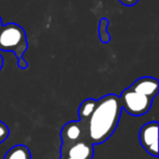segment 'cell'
<instances>
[{
	"label": "cell",
	"mask_w": 159,
	"mask_h": 159,
	"mask_svg": "<svg viewBox=\"0 0 159 159\" xmlns=\"http://www.w3.org/2000/svg\"><path fill=\"white\" fill-rule=\"evenodd\" d=\"M2 66H3V58H2V56L0 55V71H1Z\"/></svg>",
	"instance_id": "obj_14"
},
{
	"label": "cell",
	"mask_w": 159,
	"mask_h": 159,
	"mask_svg": "<svg viewBox=\"0 0 159 159\" xmlns=\"http://www.w3.org/2000/svg\"><path fill=\"white\" fill-rule=\"evenodd\" d=\"M61 146H69L81 141H89L86 123L80 121H70L63 125L60 132Z\"/></svg>",
	"instance_id": "obj_4"
},
{
	"label": "cell",
	"mask_w": 159,
	"mask_h": 159,
	"mask_svg": "<svg viewBox=\"0 0 159 159\" xmlns=\"http://www.w3.org/2000/svg\"><path fill=\"white\" fill-rule=\"evenodd\" d=\"M27 49V38L24 29L16 23H8L0 29V50L13 52L16 59L23 57Z\"/></svg>",
	"instance_id": "obj_2"
},
{
	"label": "cell",
	"mask_w": 159,
	"mask_h": 159,
	"mask_svg": "<svg viewBox=\"0 0 159 159\" xmlns=\"http://www.w3.org/2000/svg\"><path fill=\"white\" fill-rule=\"evenodd\" d=\"M109 27V20L107 18H102L99 21L98 25V33H99V39L102 44H108L111 40V36L108 32Z\"/></svg>",
	"instance_id": "obj_10"
},
{
	"label": "cell",
	"mask_w": 159,
	"mask_h": 159,
	"mask_svg": "<svg viewBox=\"0 0 159 159\" xmlns=\"http://www.w3.org/2000/svg\"><path fill=\"white\" fill-rule=\"evenodd\" d=\"M59 159H74V158H71V157H68V156H60Z\"/></svg>",
	"instance_id": "obj_15"
},
{
	"label": "cell",
	"mask_w": 159,
	"mask_h": 159,
	"mask_svg": "<svg viewBox=\"0 0 159 159\" xmlns=\"http://www.w3.org/2000/svg\"><path fill=\"white\" fill-rule=\"evenodd\" d=\"M120 2L124 6H128V7H132V6L136 5L139 2V0H119Z\"/></svg>",
	"instance_id": "obj_13"
},
{
	"label": "cell",
	"mask_w": 159,
	"mask_h": 159,
	"mask_svg": "<svg viewBox=\"0 0 159 159\" xmlns=\"http://www.w3.org/2000/svg\"><path fill=\"white\" fill-rule=\"evenodd\" d=\"M139 144L149 155L158 157V122L144 124L139 133Z\"/></svg>",
	"instance_id": "obj_5"
},
{
	"label": "cell",
	"mask_w": 159,
	"mask_h": 159,
	"mask_svg": "<svg viewBox=\"0 0 159 159\" xmlns=\"http://www.w3.org/2000/svg\"><path fill=\"white\" fill-rule=\"evenodd\" d=\"M119 100L122 109L125 110L129 115L139 117L149 111L154 99L143 94L131 91L130 89H126L119 96Z\"/></svg>",
	"instance_id": "obj_3"
},
{
	"label": "cell",
	"mask_w": 159,
	"mask_h": 159,
	"mask_svg": "<svg viewBox=\"0 0 159 159\" xmlns=\"http://www.w3.org/2000/svg\"><path fill=\"white\" fill-rule=\"evenodd\" d=\"M3 159H32L31 150L25 145L19 144L10 148Z\"/></svg>",
	"instance_id": "obj_9"
},
{
	"label": "cell",
	"mask_w": 159,
	"mask_h": 159,
	"mask_svg": "<svg viewBox=\"0 0 159 159\" xmlns=\"http://www.w3.org/2000/svg\"><path fill=\"white\" fill-rule=\"evenodd\" d=\"M3 25V23H2V19L0 18V29H1V26Z\"/></svg>",
	"instance_id": "obj_16"
},
{
	"label": "cell",
	"mask_w": 159,
	"mask_h": 159,
	"mask_svg": "<svg viewBox=\"0 0 159 159\" xmlns=\"http://www.w3.org/2000/svg\"><path fill=\"white\" fill-rule=\"evenodd\" d=\"M121 112L119 96L108 94L98 99L97 106L86 123L89 141L97 145L110 139L119 124Z\"/></svg>",
	"instance_id": "obj_1"
},
{
	"label": "cell",
	"mask_w": 159,
	"mask_h": 159,
	"mask_svg": "<svg viewBox=\"0 0 159 159\" xmlns=\"http://www.w3.org/2000/svg\"><path fill=\"white\" fill-rule=\"evenodd\" d=\"M129 89L136 93L143 94V95L150 97L154 99L158 95L159 91V82L158 80L152 76H144L136 80Z\"/></svg>",
	"instance_id": "obj_7"
},
{
	"label": "cell",
	"mask_w": 159,
	"mask_h": 159,
	"mask_svg": "<svg viewBox=\"0 0 159 159\" xmlns=\"http://www.w3.org/2000/svg\"><path fill=\"white\" fill-rule=\"evenodd\" d=\"M16 66H18L20 69H22V70H25V69H27V66H29V63H27L26 60L22 57V58H20V59H18Z\"/></svg>",
	"instance_id": "obj_12"
},
{
	"label": "cell",
	"mask_w": 159,
	"mask_h": 159,
	"mask_svg": "<svg viewBox=\"0 0 159 159\" xmlns=\"http://www.w3.org/2000/svg\"><path fill=\"white\" fill-rule=\"evenodd\" d=\"M9 134H10V130L8 128V125L5 122L0 121V144L3 143L9 137Z\"/></svg>",
	"instance_id": "obj_11"
},
{
	"label": "cell",
	"mask_w": 159,
	"mask_h": 159,
	"mask_svg": "<svg viewBox=\"0 0 159 159\" xmlns=\"http://www.w3.org/2000/svg\"><path fill=\"white\" fill-rule=\"evenodd\" d=\"M96 106H97V99L87 98V99L83 100L82 104L80 105L79 109H77V115H79L80 121L87 123L89 119L91 118L92 113L95 110Z\"/></svg>",
	"instance_id": "obj_8"
},
{
	"label": "cell",
	"mask_w": 159,
	"mask_h": 159,
	"mask_svg": "<svg viewBox=\"0 0 159 159\" xmlns=\"http://www.w3.org/2000/svg\"><path fill=\"white\" fill-rule=\"evenodd\" d=\"M60 156H68L74 159H93L94 145L89 141H81L69 146H61Z\"/></svg>",
	"instance_id": "obj_6"
}]
</instances>
